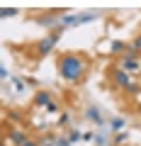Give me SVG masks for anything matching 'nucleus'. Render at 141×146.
<instances>
[{"label":"nucleus","mask_w":141,"mask_h":146,"mask_svg":"<svg viewBox=\"0 0 141 146\" xmlns=\"http://www.w3.org/2000/svg\"><path fill=\"white\" fill-rule=\"evenodd\" d=\"M56 39H58V32L54 36H49V39H44V42H39V54H46V51H51V46L56 44Z\"/></svg>","instance_id":"7ed1b4c3"},{"label":"nucleus","mask_w":141,"mask_h":146,"mask_svg":"<svg viewBox=\"0 0 141 146\" xmlns=\"http://www.w3.org/2000/svg\"><path fill=\"white\" fill-rule=\"evenodd\" d=\"M7 139H12V144H17V146L27 144V136H24V134H20V131H12V134H7Z\"/></svg>","instance_id":"39448f33"},{"label":"nucleus","mask_w":141,"mask_h":146,"mask_svg":"<svg viewBox=\"0 0 141 146\" xmlns=\"http://www.w3.org/2000/svg\"><path fill=\"white\" fill-rule=\"evenodd\" d=\"M34 102H37L39 107H49V105H51V100H49V95H46V93H39L37 98H34Z\"/></svg>","instance_id":"423d86ee"},{"label":"nucleus","mask_w":141,"mask_h":146,"mask_svg":"<svg viewBox=\"0 0 141 146\" xmlns=\"http://www.w3.org/2000/svg\"><path fill=\"white\" fill-rule=\"evenodd\" d=\"M139 110H141V102H139Z\"/></svg>","instance_id":"ddd939ff"},{"label":"nucleus","mask_w":141,"mask_h":146,"mask_svg":"<svg viewBox=\"0 0 141 146\" xmlns=\"http://www.w3.org/2000/svg\"><path fill=\"white\" fill-rule=\"evenodd\" d=\"M124 141H126V136H124V134H119V136H117V139H115V144H117V146H122V144H124Z\"/></svg>","instance_id":"9d476101"},{"label":"nucleus","mask_w":141,"mask_h":146,"mask_svg":"<svg viewBox=\"0 0 141 146\" xmlns=\"http://www.w3.org/2000/svg\"><path fill=\"white\" fill-rule=\"evenodd\" d=\"M122 49H124V44H122V42H115V44H112V51H115V54H119Z\"/></svg>","instance_id":"0eeeda50"},{"label":"nucleus","mask_w":141,"mask_h":146,"mask_svg":"<svg viewBox=\"0 0 141 146\" xmlns=\"http://www.w3.org/2000/svg\"><path fill=\"white\" fill-rule=\"evenodd\" d=\"M124 68H126V71H139V61H136V58H131V56H126V58H122V71H124Z\"/></svg>","instance_id":"20e7f679"},{"label":"nucleus","mask_w":141,"mask_h":146,"mask_svg":"<svg viewBox=\"0 0 141 146\" xmlns=\"http://www.w3.org/2000/svg\"><path fill=\"white\" fill-rule=\"evenodd\" d=\"M58 68H61V76L66 80H80L85 71V58H80L78 54H66L58 61Z\"/></svg>","instance_id":"f257e3e1"},{"label":"nucleus","mask_w":141,"mask_h":146,"mask_svg":"<svg viewBox=\"0 0 141 146\" xmlns=\"http://www.w3.org/2000/svg\"><path fill=\"white\" fill-rule=\"evenodd\" d=\"M12 15H15V10H7V7L3 10V17H12Z\"/></svg>","instance_id":"9b49d317"},{"label":"nucleus","mask_w":141,"mask_h":146,"mask_svg":"<svg viewBox=\"0 0 141 146\" xmlns=\"http://www.w3.org/2000/svg\"><path fill=\"white\" fill-rule=\"evenodd\" d=\"M22 146H37V141H27V144H22Z\"/></svg>","instance_id":"f8f14e48"},{"label":"nucleus","mask_w":141,"mask_h":146,"mask_svg":"<svg viewBox=\"0 0 141 146\" xmlns=\"http://www.w3.org/2000/svg\"><path fill=\"white\" fill-rule=\"evenodd\" d=\"M134 51H141V36H136V39H134Z\"/></svg>","instance_id":"1a4fd4ad"},{"label":"nucleus","mask_w":141,"mask_h":146,"mask_svg":"<svg viewBox=\"0 0 141 146\" xmlns=\"http://www.w3.org/2000/svg\"><path fill=\"white\" fill-rule=\"evenodd\" d=\"M122 127H124L122 119H112V129H122Z\"/></svg>","instance_id":"6e6552de"},{"label":"nucleus","mask_w":141,"mask_h":146,"mask_svg":"<svg viewBox=\"0 0 141 146\" xmlns=\"http://www.w3.org/2000/svg\"><path fill=\"white\" fill-rule=\"evenodd\" d=\"M112 80H115V85H119V88H129V85H131L129 76H126L124 71H115V76H112Z\"/></svg>","instance_id":"f03ea898"}]
</instances>
